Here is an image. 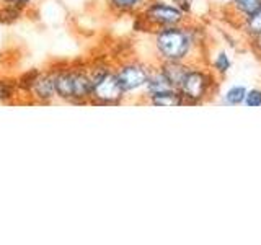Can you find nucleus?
<instances>
[{
  "label": "nucleus",
  "instance_id": "1",
  "mask_svg": "<svg viewBox=\"0 0 261 245\" xmlns=\"http://www.w3.org/2000/svg\"><path fill=\"white\" fill-rule=\"evenodd\" d=\"M152 46L157 62H204L206 31L190 20L152 33Z\"/></svg>",
  "mask_w": 261,
  "mask_h": 245
},
{
  "label": "nucleus",
  "instance_id": "2",
  "mask_svg": "<svg viewBox=\"0 0 261 245\" xmlns=\"http://www.w3.org/2000/svg\"><path fill=\"white\" fill-rule=\"evenodd\" d=\"M220 79L206 62H191L178 92L181 93L186 106H199L209 103L219 92Z\"/></svg>",
  "mask_w": 261,
  "mask_h": 245
},
{
  "label": "nucleus",
  "instance_id": "3",
  "mask_svg": "<svg viewBox=\"0 0 261 245\" xmlns=\"http://www.w3.org/2000/svg\"><path fill=\"white\" fill-rule=\"evenodd\" d=\"M90 77H92V98L90 105L98 106H118L122 105L127 96L122 90L119 80L114 72V64L106 61L95 62L88 65Z\"/></svg>",
  "mask_w": 261,
  "mask_h": 245
},
{
  "label": "nucleus",
  "instance_id": "4",
  "mask_svg": "<svg viewBox=\"0 0 261 245\" xmlns=\"http://www.w3.org/2000/svg\"><path fill=\"white\" fill-rule=\"evenodd\" d=\"M186 21H190V16L179 10L173 2L150 0L142 13L137 15L136 28H141V31L155 33L159 30L178 27Z\"/></svg>",
  "mask_w": 261,
  "mask_h": 245
},
{
  "label": "nucleus",
  "instance_id": "5",
  "mask_svg": "<svg viewBox=\"0 0 261 245\" xmlns=\"http://www.w3.org/2000/svg\"><path fill=\"white\" fill-rule=\"evenodd\" d=\"M152 67L153 62L142 61L139 57H129L126 61L114 64V72H116V77L127 98L134 95L142 96Z\"/></svg>",
  "mask_w": 261,
  "mask_h": 245
},
{
  "label": "nucleus",
  "instance_id": "6",
  "mask_svg": "<svg viewBox=\"0 0 261 245\" xmlns=\"http://www.w3.org/2000/svg\"><path fill=\"white\" fill-rule=\"evenodd\" d=\"M28 90L33 93V96L38 98V102H41V103H47V102L54 100V98L57 96L54 70L36 72V76H35V79H33Z\"/></svg>",
  "mask_w": 261,
  "mask_h": 245
},
{
  "label": "nucleus",
  "instance_id": "7",
  "mask_svg": "<svg viewBox=\"0 0 261 245\" xmlns=\"http://www.w3.org/2000/svg\"><path fill=\"white\" fill-rule=\"evenodd\" d=\"M175 87L171 85V82L168 80V77L165 76V72L162 70L160 64L157 61H153V67L150 72V77L147 80V85L144 88V93H142V103L147 100L149 96H153L157 93L162 92H168V90H173Z\"/></svg>",
  "mask_w": 261,
  "mask_h": 245
},
{
  "label": "nucleus",
  "instance_id": "8",
  "mask_svg": "<svg viewBox=\"0 0 261 245\" xmlns=\"http://www.w3.org/2000/svg\"><path fill=\"white\" fill-rule=\"evenodd\" d=\"M261 7V0H232V4H228L224 8V13L237 21L239 24L243 18H247L251 13H255Z\"/></svg>",
  "mask_w": 261,
  "mask_h": 245
},
{
  "label": "nucleus",
  "instance_id": "9",
  "mask_svg": "<svg viewBox=\"0 0 261 245\" xmlns=\"http://www.w3.org/2000/svg\"><path fill=\"white\" fill-rule=\"evenodd\" d=\"M114 15H141L150 0H105Z\"/></svg>",
  "mask_w": 261,
  "mask_h": 245
},
{
  "label": "nucleus",
  "instance_id": "10",
  "mask_svg": "<svg viewBox=\"0 0 261 245\" xmlns=\"http://www.w3.org/2000/svg\"><path fill=\"white\" fill-rule=\"evenodd\" d=\"M144 103L155 106V108H176V106H186L181 93H179L176 88L149 96Z\"/></svg>",
  "mask_w": 261,
  "mask_h": 245
},
{
  "label": "nucleus",
  "instance_id": "11",
  "mask_svg": "<svg viewBox=\"0 0 261 245\" xmlns=\"http://www.w3.org/2000/svg\"><path fill=\"white\" fill-rule=\"evenodd\" d=\"M162 70L165 72V76L168 77V80L171 82V85L175 88H178V85L181 84L183 77L186 76L188 69H190L191 62H159Z\"/></svg>",
  "mask_w": 261,
  "mask_h": 245
},
{
  "label": "nucleus",
  "instance_id": "12",
  "mask_svg": "<svg viewBox=\"0 0 261 245\" xmlns=\"http://www.w3.org/2000/svg\"><path fill=\"white\" fill-rule=\"evenodd\" d=\"M239 27H240V31L247 36V39L261 36V7L255 13H251L247 18H243L239 23Z\"/></svg>",
  "mask_w": 261,
  "mask_h": 245
},
{
  "label": "nucleus",
  "instance_id": "13",
  "mask_svg": "<svg viewBox=\"0 0 261 245\" xmlns=\"http://www.w3.org/2000/svg\"><path fill=\"white\" fill-rule=\"evenodd\" d=\"M209 67L212 69V72H214L220 80H222L227 76V74H228V70L232 69V59H230V56H228L225 51H217L214 54V57L211 59Z\"/></svg>",
  "mask_w": 261,
  "mask_h": 245
},
{
  "label": "nucleus",
  "instance_id": "14",
  "mask_svg": "<svg viewBox=\"0 0 261 245\" xmlns=\"http://www.w3.org/2000/svg\"><path fill=\"white\" fill-rule=\"evenodd\" d=\"M248 88L245 85H232L225 90V93L222 95V103L227 106H240L245 103V98H247Z\"/></svg>",
  "mask_w": 261,
  "mask_h": 245
},
{
  "label": "nucleus",
  "instance_id": "15",
  "mask_svg": "<svg viewBox=\"0 0 261 245\" xmlns=\"http://www.w3.org/2000/svg\"><path fill=\"white\" fill-rule=\"evenodd\" d=\"M243 105L248 106V108H261V88L259 87L248 88Z\"/></svg>",
  "mask_w": 261,
  "mask_h": 245
},
{
  "label": "nucleus",
  "instance_id": "16",
  "mask_svg": "<svg viewBox=\"0 0 261 245\" xmlns=\"http://www.w3.org/2000/svg\"><path fill=\"white\" fill-rule=\"evenodd\" d=\"M15 88L12 84L8 82H0V100H8V98L13 96Z\"/></svg>",
  "mask_w": 261,
  "mask_h": 245
},
{
  "label": "nucleus",
  "instance_id": "17",
  "mask_svg": "<svg viewBox=\"0 0 261 245\" xmlns=\"http://www.w3.org/2000/svg\"><path fill=\"white\" fill-rule=\"evenodd\" d=\"M179 10H181L183 13H186L188 16L191 15V12H193V2L191 0H171Z\"/></svg>",
  "mask_w": 261,
  "mask_h": 245
},
{
  "label": "nucleus",
  "instance_id": "18",
  "mask_svg": "<svg viewBox=\"0 0 261 245\" xmlns=\"http://www.w3.org/2000/svg\"><path fill=\"white\" fill-rule=\"evenodd\" d=\"M248 43H250V49L258 56V59L261 61V36L248 39Z\"/></svg>",
  "mask_w": 261,
  "mask_h": 245
},
{
  "label": "nucleus",
  "instance_id": "19",
  "mask_svg": "<svg viewBox=\"0 0 261 245\" xmlns=\"http://www.w3.org/2000/svg\"><path fill=\"white\" fill-rule=\"evenodd\" d=\"M211 2L214 4V5H217V7H220V8L224 10V8H225L228 4H232V0H211Z\"/></svg>",
  "mask_w": 261,
  "mask_h": 245
},
{
  "label": "nucleus",
  "instance_id": "20",
  "mask_svg": "<svg viewBox=\"0 0 261 245\" xmlns=\"http://www.w3.org/2000/svg\"><path fill=\"white\" fill-rule=\"evenodd\" d=\"M28 2H31V0H16V4H20V5H23V4H28Z\"/></svg>",
  "mask_w": 261,
  "mask_h": 245
},
{
  "label": "nucleus",
  "instance_id": "21",
  "mask_svg": "<svg viewBox=\"0 0 261 245\" xmlns=\"http://www.w3.org/2000/svg\"><path fill=\"white\" fill-rule=\"evenodd\" d=\"M4 2H7V4H16V0H4Z\"/></svg>",
  "mask_w": 261,
  "mask_h": 245
}]
</instances>
